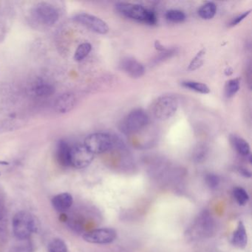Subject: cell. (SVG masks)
I'll return each mask as SVG.
<instances>
[{"mask_svg": "<svg viewBox=\"0 0 252 252\" xmlns=\"http://www.w3.org/2000/svg\"><path fill=\"white\" fill-rule=\"evenodd\" d=\"M13 232L20 240H26L39 229V221L33 214L20 211L14 216L12 220Z\"/></svg>", "mask_w": 252, "mask_h": 252, "instance_id": "cell-1", "label": "cell"}, {"mask_svg": "<svg viewBox=\"0 0 252 252\" xmlns=\"http://www.w3.org/2000/svg\"><path fill=\"white\" fill-rule=\"evenodd\" d=\"M116 7L121 14L127 18L143 22L150 26H153L157 23L156 13L151 10L147 9L142 5L127 2H119L116 4Z\"/></svg>", "mask_w": 252, "mask_h": 252, "instance_id": "cell-2", "label": "cell"}, {"mask_svg": "<svg viewBox=\"0 0 252 252\" xmlns=\"http://www.w3.org/2000/svg\"><path fill=\"white\" fill-rule=\"evenodd\" d=\"M150 122L148 114L142 109H136L126 115L119 125V130L125 135H132L146 127Z\"/></svg>", "mask_w": 252, "mask_h": 252, "instance_id": "cell-3", "label": "cell"}, {"mask_svg": "<svg viewBox=\"0 0 252 252\" xmlns=\"http://www.w3.org/2000/svg\"><path fill=\"white\" fill-rule=\"evenodd\" d=\"M178 108V101L172 95L159 97L152 107L153 116L158 120L166 121L172 118Z\"/></svg>", "mask_w": 252, "mask_h": 252, "instance_id": "cell-4", "label": "cell"}, {"mask_svg": "<svg viewBox=\"0 0 252 252\" xmlns=\"http://www.w3.org/2000/svg\"><path fill=\"white\" fill-rule=\"evenodd\" d=\"M114 144L115 139L112 135L104 132L91 134L85 138L84 142V145L94 155L111 150Z\"/></svg>", "mask_w": 252, "mask_h": 252, "instance_id": "cell-5", "label": "cell"}, {"mask_svg": "<svg viewBox=\"0 0 252 252\" xmlns=\"http://www.w3.org/2000/svg\"><path fill=\"white\" fill-rule=\"evenodd\" d=\"M35 18L43 25L53 26L60 18L58 10L48 2H39L36 4L33 10Z\"/></svg>", "mask_w": 252, "mask_h": 252, "instance_id": "cell-6", "label": "cell"}, {"mask_svg": "<svg viewBox=\"0 0 252 252\" xmlns=\"http://www.w3.org/2000/svg\"><path fill=\"white\" fill-rule=\"evenodd\" d=\"M94 158L93 154L84 144H76L70 150V166L83 169L89 166Z\"/></svg>", "mask_w": 252, "mask_h": 252, "instance_id": "cell-7", "label": "cell"}, {"mask_svg": "<svg viewBox=\"0 0 252 252\" xmlns=\"http://www.w3.org/2000/svg\"><path fill=\"white\" fill-rule=\"evenodd\" d=\"M116 237V231L110 228H96L83 235L84 240L92 244H109L113 243Z\"/></svg>", "mask_w": 252, "mask_h": 252, "instance_id": "cell-8", "label": "cell"}, {"mask_svg": "<svg viewBox=\"0 0 252 252\" xmlns=\"http://www.w3.org/2000/svg\"><path fill=\"white\" fill-rule=\"evenodd\" d=\"M74 20L95 33L99 34H106L108 33L109 27L107 23L95 16L86 13H80L75 16Z\"/></svg>", "mask_w": 252, "mask_h": 252, "instance_id": "cell-9", "label": "cell"}, {"mask_svg": "<svg viewBox=\"0 0 252 252\" xmlns=\"http://www.w3.org/2000/svg\"><path fill=\"white\" fill-rule=\"evenodd\" d=\"M120 67L126 74L134 79L141 78L145 73L144 65L133 58L124 59L121 63Z\"/></svg>", "mask_w": 252, "mask_h": 252, "instance_id": "cell-10", "label": "cell"}, {"mask_svg": "<svg viewBox=\"0 0 252 252\" xmlns=\"http://www.w3.org/2000/svg\"><path fill=\"white\" fill-rule=\"evenodd\" d=\"M76 104V98L72 94H63L58 97L56 101L54 107L59 113H67L74 108Z\"/></svg>", "mask_w": 252, "mask_h": 252, "instance_id": "cell-11", "label": "cell"}, {"mask_svg": "<svg viewBox=\"0 0 252 252\" xmlns=\"http://www.w3.org/2000/svg\"><path fill=\"white\" fill-rule=\"evenodd\" d=\"M53 207L59 212H67L73 203V196L70 193L63 192L53 197L51 200Z\"/></svg>", "mask_w": 252, "mask_h": 252, "instance_id": "cell-12", "label": "cell"}, {"mask_svg": "<svg viewBox=\"0 0 252 252\" xmlns=\"http://www.w3.org/2000/svg\"><path fill=\"white\" fill-rule=\"evenodd\" d=\"M231 243L233 246L241 249H245L247 246V231H246L244 223L242 221L238 222L237 229L233 233Z\"/></svg>", "mask_w": 252, "mask_h": 252, "instance_id": "cell-13", "label": "cell"}, {"mask_svg": "<svg viewBox=\"0 0 252 252\" xmlns=\"http://www.w3.org/2000/svg\"><path fill=\"white\" fill-rule=\"evenodd\" d=\"M70 150L71 147L66 141H60L57 144V159L62 166H70Z\"/></svg>", "mask_w": 252, "mask_h": 252, "instance_id": "cell-14", "label": "cell"}, {"mask_svg": "<svg viewBox=\"0 0 252 252\" xmlns=\"http://www.w3.org/2000/svg\"><path fill=\"white\" fill-rule=\"evenodd\" d=\"M230 141L239 154L243 156H248L250 155V145L246 140L238 135H233L230 137Z\"/></svg>", "mask_w": 252, "mask_h": 252, "instance_id": "cell-15", "label": "cell"}, {"mask_svg": "<svg viewBox=\"0 0 252 252\" xmlns=\"http://www.w3.org/2000/svg\"><path fill=\"white\" fill-rule=\"evenodd\" d=\"M33 91H34L35 94L37 96L48 97L51 96L54 94L55 89L51 84L45 82H40L35 85Z\"/></svg>", "mask_w": 252, "mask_h": 252, "instance_id": "cell-16", "label": "cell"}, {"mask_svg": "<svg viewBox=\"0 0 252 252\" xmlns=\"http://www.w3.org/2000/svg\"><path fill=\"white\" fill-rule=\"evenodd\" d=\"M217 12V6L214 2H209L200 7L198 14L203 20H211L215 17Z\"/></svg>", "mask_w": 252, "mask_h": 252, "instance_id": "cell-17", "label": "cell"}, {"mask_svg": "<svg viewBox=\"0 0 252 252\" xmlns=\"http://www.w3.org/2000/svg\"><path fill=\"white\" fill-rule=\"evenodd\" d=\"M183 87H184L190 91H194L201 94H208L210 93V89L207 85L201 82H194V81H186L181 83Z\"/></svg>", "mask_w": 252, "mask_h": 252, "instance_id": "cell-18", "label": "cell"}, {"mask_svg": "<svg viewBox=\"0 0 252 252\" xmlns=\"http://www.w3.org/2000/svg\"><path fill=\"white\" fill-rule=\"evenodd\" d=\"M240 90V80L239 79H231L225 84V95L227 98H231L237 94Z\"/></svg>", "mask_w": 252, "mask_h": 252, "instance_id": "cell-19", "label": "cell"}, {"mask_svg": "<svg viewBox=\"0 0 252 252\" xmlns=\"http://www.w3.org/2000/svg\"><path fill=\"white\" fill-rule=\"evenodd\" d=\"M48 252H68L67 245L64 240L55 238L51 240L48 244Z\"/></svg>", "mask_w": 252, "mask_h": 252, "instance_id": "cell-20", "label": "cell"}, {"mask_svg": "<svg viewBox=\"0 0 252 252\" xmlns=\"http://www.w3.org/2000/svg\"><path fill=\"white\" fill-rule=\"evenodd\" d=\"M91 50H92V46H91V44L88 43V42L81 44V45L78 47L76 53H75V60L77 62L82 61L84 59L88 57V54L91 53Z\"/></svg>", "mask_w": 252, "mask_h": 252, "instance_id": "cell-21", "label": "cell"}, {"mask_svg": "<svg viewBox=\"0 0 252 252\" xmlns=\"http://www.w3.org/2000/svg\"><path fill=\"white\" fill-rule=\"evenodd\" d=\"M234 199L240 206H245L249 202V196L247 191L242 187H236L233 190Z\"/></svg>", "mask_w": 252, "mask_h": 252, "instance_id": "cell-22", "label": "cell"}, {"mask_svg": "<svg viewBox=\"0 0 252 252\" xmlns=\"http://www.w3.org/2000/svg\"><path fill=\"white\" fill-rule=\"evenodd\" d=\"M166 20L172 23H182L186 20V15L179 10H169L166 13Z\"/></svg>", "mask_w": 252, "mask_h": 252, "instance_id": "cell-23", "label": "cell"}, {"mask_svg": "<svg viewBox=\"0 0 252 252\" xmlns=\"http://www.w3.org/2000/svg\"><path fill=\"white\" fill-rule=\"evenodd\" d=\"M204 55V50H201V51H199L197 55L194 57V58L190 63L189 66V70L194 71V70L200 68L203 65V63H204V60H203Z\"/></svg>", "mask_w": 252, "mask_h": 252, "instance_id": "cell-24", "label": "cell"}, {"mask_svg": "<svg viewBox=\"0 0 252 252\" xmlns=\"http://www.w3.org/2000/svg\"><path fill=\"white\" fill-rule=\"evenodd\" d=\"M208 150L207 147L205 145H199L194 150V160L197 162H201L206 159L207 156Z\"/></svg>", "mask_w": 252, "mask_h": 252, "instance_id": "cell-25", "label": "cell"}, {"mask_svg": "<svg viewBox=\"0 0 252 252\" xmlns=\"http://www.w3.org/2000/svg\"><path fill=\"white\" fill-rule=\"evenodd\" d=\"M205 181L206 185L210 189H215L218 187L220 184V178L215 174H207L205 177Z\"/></svg>", "mask_w": 252, "mask_h": 252, "instance_id": "cell-26", "label": "cell"}, {"mask_svg": "<svg viewBox=\"0 0 252 252\" xmlns=\"http://www.w3.org/2000/svg\"><path fill=\"white\" fill-rule=\"evenodd\" d=\"M251 11H252L249 10V11H246V12L243 13V14H240V15L234 17V18L231 20V23H229L228 26H229L230 27H234V26H237V25L241 23L245 18H246V17L250 14Z\"/></svg>", "mask_w": 252, "mask_h": 252, "instance_id": "cell-27", "label": "cell"}, {"mask_svg": "<svg viewBox=\"0 0 252 252\" xmlns=\"http://www.w3.org/2000/svg\"><path fill=\"white\" fill-rule=\"evenodd\" d=\"M4 218H5V209L2 200H0V229L2 228L4 223Z\"/></svg>", "mask_w": 252, "mask_h": 252, "instance_id": "cell-28", "label": "cell"}, {"mask_svg": "<svg viewBox=\"0 0 252 252\" xmlns=\"http://www.w3.org/2000/svg\"><path fill=\"white\" fill-rule=\"evenodd\" d=\"M240 172L241 173L242 175H243V176L247 177V178H250L251 177V172H249V171H248L247 169H240Z\"/></svg>", "mask_w": 252, "mask_h": 252, "instance_id": "cell-29", "label": "cell"}, {"mask_svg": "<svg viewBox=\"0 0 252 252\" xmlns=\"http://www.w3.org/2000/svg\"><path fill=\"white\" fill-rule=\"evenodd\" d=\"M156 49L159 50V51H164V48L160 45V42L156 41Z\"/></svg>", "mask_w": 252, "mask_h": 252, "instance_id": "cell-30", "label": "cell"}, {"mask_svg": "<svg viewBox=\"0 0 252 252\" xmlns=\"http://www.w3.org/2000/svg\"><path fill=\"white\" fill-rule=\"evenodd\" d=\"M0 164H1V165H8V162L0 161Z\"/></svg>", "mask_w": 252, "mask_h": 252, "instance_id": "cell-31", "label": "cell"}]
</instances>
